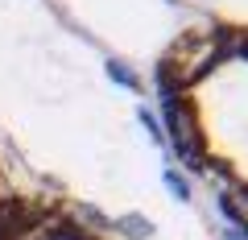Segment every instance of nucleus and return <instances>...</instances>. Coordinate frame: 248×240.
<instances>
[{"label": "nucleus", "mask_w": 248, "mask_h": 240, "mask_svg": "<svg viewBox=\"0 0 248 240\" xmlns=\"http://www.w3.org/2000/svg\"><path fill=\"white\" fill-rule=\"evenodd\" d=\"M153 83L178 161L248 232V21L182 29L161 50Z\"/></svg>", "instance_id": "f257e3e1"}, {"label": "nucleus", "mask_w": 248, "mask_h": 240, "mask_svg": "<svg viewBox=\"0 0 248 240\" xmlns=\"http://www.w3.org/2000/svg\"><path fill=\"white\" fill-rule=\"evenodd\" d=\"M0 240H112L75 203L13 187L0 211Z\"/></svg>", "instance_id": "f03ea898"}, {"label": "nucleus", "mask_w": 248, "mask_h": 240, "mask_svg": "<svg viewBox=\"0 0 248 240\" xmlns=\"http://www.w3.org/2000/svg\"><path fill=\"white\" fill-rule=\"evenodd\" d=\"M9 191H13V182H9V174H4V166H0V211H4V199H9Z\"/></svg>", "instance_id": "7ed1b4c3"}]
</instances>
